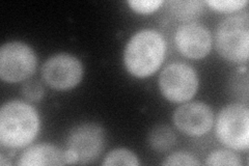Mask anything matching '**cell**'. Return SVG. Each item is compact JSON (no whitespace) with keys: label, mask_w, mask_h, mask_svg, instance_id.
Wrapping results in <instances>:
<instances>
[{"label":"cell","mask_w":249,"mask_h":166,"mask_svg":"<svg viewBox=\"0 0 249 166\" xmlns=\"http://www.w3.org/2000/svg\"><path fill=\"white\" fill-rule=\"evenodd\" d=\"M44 81L56 91L76 88L83 77V66L77 57L68 53H58L47 59L42 67Z\"/></svg>","instance_id":"obj_7"},{"label":"cell","mask_w":249,"mask_h":166,"mask_svg":"<svg viewBox=\"0 0 249 166\" xmlns=\"http://www.w3.org/2000/svg\"><path fill=\"white\" fill-rule=\"evenodd\" d=\"M212 10L220 12V13H232L243 9L245 5H247L246 0H212V1L206 2Z\"/></svg>","instance_id":"obj_16"},{"label":"cell","mask_w":249,"mask_h":166,"mask_svg":"<svg viewBox=\"0 0 249 166\" xmlns=\"http://www.w3.org/2000/svg\"><path fill=\"white\" fill-rule=\"evenodd\" d=\"M36 52L22 42H9L0 49V78L9 83L24 81L36 72Z\"/></svg>","instance_id":"obj_5"},{"label":"cell","mask_w":249,"mask_h":166,"mask_svg":"<svg viewBox=\"0 0 249 166\" xmlns=\"http://www.w3.org/2000/svg\"><path fill=\"white\" fill-rule=\"evenodd\" d=\"M165 50V41L160 33L153 29L140 30L130 38L124 49V67L134 77H149L162 65Z\"/></svg>","instance_id":"obj_2"},{"label":"cell","mask_w":249,"mask_h":166,"mask_svg":"<svg viewBox=\"0 0 249 166\" xmlns=\"http://www.w3.org/2000/svg\"><path fill=\"white\" fill-rule=\"evenodd\" d=\"M177 136L169 126L156 125L151 129L147 135V142L150 148L155 152L164 153L176 145Z\"/></svg>","instance_id":"obj_12"},{"label":"cell","mask_w":249,"mask_h":166,"mask_svg":"<svg viewBox=\"0 0 249 166\" xmlns=\"http://www.w3.org/2000/svg\"><path fill=\"white\" fill-rule=\"evenodd\" d=\"M67 164L66 151L50 144H38L25 149L20 156L18 165L43 166Z\"/></svg>","instance_id":"obj_11"},{"label":"cell","mask_w":249,"mask_h":166,"mask_svg":"<svg viewBox=\"0 0 249 166\" xmlns=\"http://www.w3.org/2000/svg\"><path fill=\"white\" fill-rule=\"evenodd\" d=\"M216 135L225 147L236 151H246L249 145L247 106L241 103L225 106L217 116Z\"/></svg>","instance_id":"obj_4"},{"label":"cell","mask_w":249,"mask_h":166,"mask_svg":"<svg viewBox=\"0 0 249 166\" xmlns=\"http://www.w3.org/2000/svg\"><path fill=\"white\" fill-rule=\"evenodd\" d=\"M206 165H230L239 166L241 164L239 158L235 153L228 149H219L210 154L205 162Z\"/></svg>","instance_id":"obj_15"},{"label":"cell","mask_w":249,"mask_h":166,"mask_svg":"<svg viewBox=\"0 0 249 166\" xmlns=\"http://www.w3.org/2000/svg\"><path fill=\"white\" fill-rule=\"evenodd\" d=\"M176 45L185 57L201 59L209 54L212 47L211 34L199 23H186L178 28L175 37Z\"/></svg>","instance_id":"obj_10"},{"label":"cell","mask_w":249,"mask_h":166,"mask_svg":"<svg viewBox=\"0 0 249 166\" xmlns=\"http://www.w3.org/2000/svg\"><path fill=\"white\" fill-rule=\"evenodd\" d=\"M22 96L31 102H38L44 97V88L37 80H29L22 86Z\"/></svg>","instance_id":"obj_17"},{"label":"cell","mask_w":249,"mask_h":166,"mask_svg":"<svg viewBox=\"0 0 249 166\" xmlns=\"http://www.w3.org/2000/svg\"><path fill=\"white\" fill-rule=\"evenodd\" d=\"M159 88L166 100L173 103L187 102L191 100L197 92V74L189 65L174 62L161 72Z\"/></svg>","instance_id":"obj_6"},{"label":"cell","mask_w":249,"mask_h":166,"mask_svg":"<svg viewBox=\"0 0 249 166\" xmlns=\"http://www.w3.org/2000/svg\"><path fill=\"white\" fill-rule=\"evenodd\" d=\"M247 77V74H242V72H241L240 74H237V77H235L232 79V82H231V91L235 92L236 94L238 93V96L241 100H243L242 98V92H244V93L248 94V91L247 90H244L242 89V80L243 79ZM245 82H248V81H245ZM244 82V83H245Z\"/></svg>","instance_id":"obj_20"},{"label":"cell","mask_w":249,"mask_h":166,"mask_svg":"<svg viewBox=\"0 0 249 166\" xmlns=\"http://www.w3.org/2000/svg\"><path fill=\"white\" fill-rule=\"evenodd\" d=\"M167 4L171 14L183 21H191L198 18L205 10V2L197 1V0L169 1Z\"/></svg>","instance_id":"obj_13"},{"label":"cell","mask_w":249,"mask_h":166,"mask_svg":"<svg viewBox=\"0 0 249 166\" xmlns=\"http://www.w3.org/2000/svg\"><path fill=\"white\" fill-rule=\"evenodd\" d=\"M40 130L36 110L22 101L6 102L0 109V144L20 148L33 142Z\"/></svg>","instance_id":"obj_1"},{"label":"cell","mask_w":249,"mask_h":166,"mask_svg":"<svg viewBox=\"0 0 249 166\" xmlns=\"http://www.w3.org/2000/svg\"><path fill=\"white\" fill-rule=\"evenodd\" d=\"M200 163L196 160L193 155L187 152H176L168 156L166 159L162 162V165H188L196 166Z\"/></svg>","instance_id":"obj_19"},{"label":"cell","mask_w":249,"mask_h":166,"mask_svg":"<svg viewBox=\"0 0 249 166\" xmlns=\"http://www.w3.org/2000/svg\"><path fill=\"white\" fill-rule=\"evenodd\" d=\"M178 131L188 136H202L211 130L214 114L210 106L202 102H190L177 108L173 116Z\"/></svg>","instance_id":"obj_9"},{"label":"cell","mask_w":249,"mask_h":166,"mask_svg":"<svg viewBox=\"0 0 249 166\" xmlns=\"http://www.w3.org/2000/svg\"><path fill=\"white\" fill-rule=\"evenodd\" d=\"M128 4L138 14H151L163 4L162 0H130Z\"/></svg>","instance_id":"obj_18"},{"label":"cell","mask_w":249,"mask_h":166,"mask_svg":"<svg viewBox=\"0 0 249 166\" xmlns=\"http://www.w3.org/2000/svg\"><path fill=\"white\" fill-rule=\"evenodd\" d=\"M67 146L76 154L78 164H89L95 161L103 152L105 132L100 125L95 123L79 124L70 131Z\"/></svg>","instance_id":"obj_8"},{"label":"cell","mask_w":249,"mask_h":166,"mask_svg":"<svg viewBox=\"0 0 249 166\" xmlns=\"http://www.w3.org/2000/svg\"><path fill=\"white\" fill-rule=\"evenodd\" d=\"M216 49L221 56L231 62L243 64L248 60L249 15L247 12L222 20L215 34Z\"/></svg>","instance_id":"obj_3"},{"label":"cell","mask_w":249,"mask_h":166,"mask_svg":"<svg viewBox=\"0 0 249 166\" xmlns=\"http://www.w3.org/2000/svg\"><path fill=\"white\" fill-rule=\"evenodd\" d=\"M104 166H114V165H124V166H137L139 165L137 156L128 148H115L113 151L109 152L103 162Z\"/></svg>","instance_id":"obj_14"}]
</instances>
